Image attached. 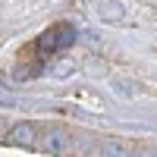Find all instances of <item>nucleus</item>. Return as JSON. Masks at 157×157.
I'll list each match as a JSON object with an SVG mask.
<instances>
[{"label": "nucleus", "instance_id": "1", "mask_svg": "<svg viewBox=\"0 0 157 157\" xmlns=\"http://www.w3.org/2000/svg\"><path fill=\"white\" fill-rule=\"evenodd\" d=\"M75 41V29L66 22H60V25H50V29L38 38V50L41 54H54V50H63V47H69Z\"/></svg>", "mask_w": 157, "mask_h": 157}, {"label": "nucleus", "instance_id": "2", "mask_svg": "<svg viewBox=\"0 0 157 157\" xmlns=\"http://www.w3.org/2000/svg\"><path fill=\"white\" fill-rule=\"evenodd\" d=\"M66 145H69V138L63 135L60 129H47V132L38 135V141H35V148L41 151V154H63Z\"/></svg>", "mask_w": 157, "mask_h": 157}, {"label": "nucleus", "instance_id": "4", "mask_svg": "<svg viewBox=\"0 0 157 157\" xmlns=\"http://www.w3.org/2000/svg\"><path fill=\"white\" fill-rule=\"evenodd\" d=\"M101 16L107 19V22H110V19H120V16H123V6H120V3H104V6H101Z\"/></svg>", "mask_w": 157, "mask_h": 157}, {"label": "nucleus", "instance_id": "3", "mask_svg": "<svg viewBox=\"0 0 157 157\" xmlns=\"http://www.w3.org/2000/svg\"><path fill=\"white\" fill-rule=\"evenodd\" d=\"M10 141L13 145H22V148H35L38 141V126L35 123H19L10 129Z\"/></svg>", "mask_w": 157, "mask_h": 157}]
</instances>
